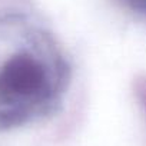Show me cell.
Here are the masks:
<instances>
[{
	"mask_svg": "<svg viewBox=\"0 0 146 146\" xmlns=\"http://www.w3.org/2000/svg\"><path fill=\"white\" fill-rule=\"evenodd\" d=\"M44 90V70L29 56L12 59L0 72V92L9 100L37 99Z\"/></svg>",
	"mask_w": 146,
	"mask_h": 146,
	"instance_id": "cell-1",
	"label": "cell"
},
{
	"mask_svg": "<svg viewBox=\"0 0 146 146\" xmlns=\"http://www.w3.org/2000/svg\"><path fill=\"white\" fill-rule=\"evenodd\" d=\"M127 3H130L135 9L139 10H146V0H126Z\"/></svg>",
	"mask_w": 146,
	"mask_h": 146,
	"instance_id": "cell-2",
	"label": "cell"
}]
</instances>
